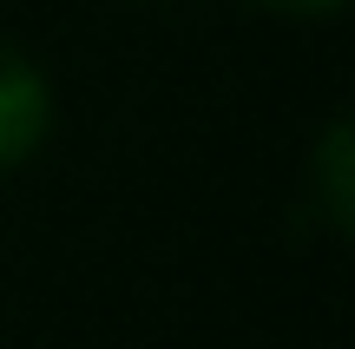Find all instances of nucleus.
I'll list each match as a JSON object with an SVG mask.
<instances>
[{"label": "nucleus", "instance_id": "nucleus-2", "mask_svg": "<svg viewBox=\"0 0 355 349\" xmlns=\"http://www.w3.org/2000/svg\"><path fill=\"white\" fill-rule=\"evenodd\" d=\"M309 185H316V205L336 231H349V211H355V139L349 126L336 119L316 145V165H309Z\"/></svg>", "mask_w": 355, "mask_h": 349}, {"label": "nucleus", "instance_id": "nucleus-1", "mask_svg": "<svg viewBox=\"0 0 355 349\" xmlns=\"http://www.w3.org/2000/svg\"><path fill=\"white\" fill-rule=\"evenodd\" d=\"M53 132V86L40 73V60H26L20 46L0 40V178L20 171L26 158L46 145Z\"/></svg>", "mask_w": 355, "mask_h": 349}, {"label": "nucleus", "instance_id": "nucleus-3", "mask_svg": "<svg viewBox=\"0 0 355 349\" xmlns=\"http://www.w3.org/2000/svg\"><path fill=\"white\" fill-rule=\"evenodd\" d=\"M250 7L290 13V20H329V13H343V0H250Z\"/></svg>", "mask_w": 355, "mask_h": 349}]
</instances>
